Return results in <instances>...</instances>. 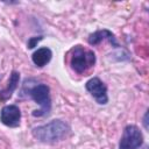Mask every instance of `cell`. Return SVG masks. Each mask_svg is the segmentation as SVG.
I'll return each instance as SVG.
<instances>
[{
    "instance_id": "6da1fadb",
    "label": "cell",
    "mask_w": 149,
    "mask_h": 149,
    "mask_svg": "<svg viewBox=\"0 0 149 149\" xmlns=\"http://www.w3.org/2000/svg\"><path fill=\"white\" fill-rule=\"evenodd\" d=\"M70 132L71 128L68 122L61 119H55L45 125L34 127L31 134L37 141L42 143L52 144L64 140L70 134Z\"/></svg>"
},
{
    "instance_id": "7a4b0ae2",
    "label": "cell",
    "mask_w": 149,
    "mask_h": 149,
    "mask_svg": "<svg viewBox=\"0 0 149 149\" xmlns=\"http://www.w3.org/2000/svg\"><path fill=\"white\" fill-rule=\"evenodd\" d=\"M22 91H24V88ZM26 93L40 106V109L33 111L34 116L49 115L51 111V97H50V88L47 84L41 83V84L29 85L28 90H26Z\"/></svg>"
},
{
    "instance_id": "3957f363",
    "label": "cell",
    "mask_w": 149,
    "mask_h": 149,
    "mask_svg": "<svg viewBox=\"0 0 149 149\" xmlns=\"http://www.w3.org/2000/svg\"><path fill=\"white\" fill-rule=\"evenodd\" d=\"M95 64V54L92 50H87L81 45H76L71 50L70 65L71 69L81 74L93 68Z\"/></svg>"
},
{
    "instance_id": "277c9868",
    "label": "cell",
    "mask_w": 149,
    "mask_h": 149,
    "mask_svg": "<svg viewBox=\"0 0 149 149\" xmlns=\"http://www.w3.org/2000/svg\"><path fill=\"white\" fill-rule=\"evenodd\" d=\"M143 144V135L140 128L135 125L125 127L119 142V149H139Z\"/></svg>"
},
{
    "instance_id": "5b68a950",
    "label": "cell",
    "mask_w": 149,
    "mask_h": 149,
    "mask_svg": "<svg viewBox=\"0 0 149 149\" xmlns=\"http://www.w3.org/2000/svg\"><path fill=\"white\" fill-rule=\"evenodd\" d=\"M85 88L99 105H106L108 102L107 87L102 83V80H100L98 77H93L88 79L85 84Z\"/></svg>"
},
{
    "instance_id": "8992f818",
    "label": "cell",
    "mask_w": 149,
    "mask_h": 149,
    "mask_svg": "<svg viewBox=\"0 0 149 149\" xmlns=\"http://www.w3.org/2000/svg\"><path fill=\"white\" fill-rule=\"evenodd\" d=\"M21 111L16 105H6L0 111V121L7 127L15 128L20 126Z\"/></svg>"
},
{
    "instance_id": "52a82bcc",
    "label": "cell",
    "mask_w": 149,
    "mask_h": 149,
    "mask_svg": "<svg viewBox=\"0 0 149 149\" xmlns=\"http://www.w3.org/2000/svg\"><path fill=\"white\" fill-rule=\"evenodd\" d=\"M105 40H108L114 47H119L118 43H116V40H115V35L111 30H108V29L97 30V31L90 34L88 38H87V41H88V43L91 45H97V44H99L100 42H102Z\"/></svg>"
},
{
    "instance_id": "ba28073f",
    "label": "cell",
    "mask_w": 149,
    "mask_h": 149,
    "mask_svg": "<svg viewBox=\"0 0 149 149\" xmlns=\"http://www.w3.org/2000/svg\"><path fill=\"white\" fill-rule=\"evenodd\" d=\"M19 81H20V73L15 70L12 71L9 79H8V83H7V86L0 91V101H6L12 97L14 91L17 88Z\"/></svg>"
},
{
    "instance_id": "9c48e42d",
    "label": "cell",
    "mask_w": 149,
    "mask_h": 149,
    "mask_svg": "<svg viewBox=\"0 0 149 149\" xmlns=\"http://www.w3.org/2000/svg\"><path fill=\"white\" fill-rule=\"evenodd\" d=\"M51 57H52V51L47 47H42L33 52L31 61L36 66L43 68L51 61Z\"/></svg>"
},
{
    "instance_id": "30bf717a",
    "label": "cell",
    "mask_w": 149,
    "mask_h": 149,
    "mask_svg": "<svg viewBox=\"0 0 149 149\" xmlns=\"http://www.w3.org/2000/svg\"><path fill=\"white\" fill-rule=\"evenodd\" d=\"M42 38H43V36H34V37H30V38L28 40V42H27L28 49L35 48V47L37 45V43H38L40 41H42Z\"/></svg>"
},
{
    "instance_id": "8fae6325",
    "label": "cell",
    "mask_w": 149,
    "mask_h": 149,
    "mask_svg": "<svg viewBox=\"0 0 149 149\" xmlns=\"http://www.w3.org/2000/svg\"><path fill=\"white\" fill-rule=\"evenodd\" d=\"M143 126H144V129H148V111L144 113V116H143Z\"/></svg>"
},
{
    "instance_id": "7c38bea8",
    "label": "cell",
    "mask_w": 149,
    "mask_h": 149,
    "mask_svg": "<svg viewBox=\"0 0 149 149\" xmlns=\"http://www.w3.org/2000/svg\"><path fill=\"white\" fill-rule=\"evenodd\" d=\"M0 79H1V74H0Z\"/></svg>"
}]
</instances>
